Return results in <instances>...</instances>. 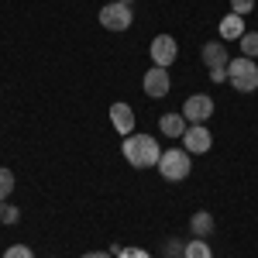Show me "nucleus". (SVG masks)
<instances>
[{
	"label": "nucleus",
	"mask_w": 258,
	"mask_h": 258,
	"mask_svg": "<svg viewBox=\"0 0 258 258\" xmlns=\"http://www.w3.org/2000/svg\"><path fill=\"white\" fill-rule=\"evenodd\" d=\"M120 152H124V159L131 162L135 169H152L162 159V148L152 135H127L124 145H120Z\"/></svg>",
	"instance_id": "1"
},
{
	"label": "nucleus",
	"mask_w": 258,
	"mask_h": 258,
	"mask_svg": "<svg viewBox=\"0 0 258 258\" xmlns=\"http://www.w3.org/2000/svg\"><path fill=\"white\" fill-rule=\"evenodd\" d=\"M227 80H231V86L238 90V93H255L258 90V66L255 59H231L227 62Z\"/></svg>",
	"instance_id": "2"
},
{
	"label": "nucleus",
	"mask_w": 258,
	"mask_h": 258,
	"mask_svg": "<svg viewBox=\"0 0 258 258\" xmlns=\"http://www.w3.org/2000/svg\"><path fill=\"white\" fill-rule=\"evenodd\" d=\"M189 169H193V159H189V152H186V148H169V152H162L159 172L169 179V182L186 179V176H189Z\"/></svg>",
	"instance_id": "3"
},
{
	"label": "nucleus",
	"mask_w": 258,
	"mask_h": 258,
	"mask_svg": "<svg viewBox=\"0 0 258 258\" xmlns=\"http://www.w3.org/2000/svg\"><path fill=\"white\" fill-rule=\"evenodd\" d=\"M100 24H103L107 31H127V28L135 24V14H131L127 4L114 0V4H107V7L100 11Z\"/></svg>",
	"instance_id": "4"
},
{
	"label": "nucleus",
	"mask_w": 258,
	"mask_h": 258,
	"mask_svg": "<svg viewBox=\"0 0 258 258\" xmlns=\"http://www.w3.org/2000/svg\"><path fill=\"white\" fill-rule=\"evenodd\" d=\"M182 148L189 155H207L214 148V135L207 131V124H189L186 135H182Z\"/></svg>",
	"instance_id": "5"
},
{
	"label": "nucleus",
	"mask_w": 258,
	"mask_h": 258,
	"mask_svg": "<svg viewBox=\"0 0 258 258\" xmlns=\"http://www.w3.org/2000/svg\"><path fill=\"white\" fill-rule=\"evenodd\" d=\"M210 114H214V100L207 97V93H193L182 103V117L189 120V124H207Z\"/></svg>",
	"instance_id": "6"
},
{
	"label": "nucleus",
	"mask_w": 258,
	"mask_h": 258,
	"mask_svg": "<svg viewBox=\"0 0 258 258\" xmlns=\"http://www.w3.org/2000/svg\"><path fill=\"white\" fill-rule=\"evenodd\" d=\"M152 62L155 66H162V69H169L172 62H176V55H179V45H176V38L172 35H159V38L152 41Z\"/></svg>",
	"instance_id": "7"
},
{
	"label": "nucleus",
	"mask_w": 258,
	"mask_h": 258,
	"mask_svg": "<svg viewBox=\"0 0 258 258\" xmlns=\"http://www.w3.org/2000/svg\"><path fill=\"white\" fill-rule=\"evenodd\" d=\"M141 86H145V93H148V97H155V100L165 97V93H169V86H172V83H169V69H162V66H152V69L145 73Z\"/></svg>",
	"instance_id": "8"
},
{
	"label": "nucleus",
	"mask_w": 258,
	"mask_h": 258,
	"mask_svg": "<svg viewBox=\"0 0 258 258\" xmlns=\"http://www.w3.org/2000/svg\"><path fill=\"white\" fill-rule=\"evenodd\" d=\"M110 124H114V131L120 138L135 135V110L127 103H110Z\"/></svg>",
	"instance_id": "9"
},
{
	"label": "nucleus",
	"mask_w": 258,
	"mask_h": 258,
	"mask_svg": "<svg viewBox=\"0 0 258 258\" xmlns=\"http://www.w3.org/2000/svg\"><path fill=\"white\" fill-rule=\"evenodd\" d=\"M200 55H203V66H207V69H220V66H227V62H231V52H227L220 41H207Z\"/></svg>",
	"instance_id": "10"
},
{
	"label": "nucleus",
	"mask_w": 258,
	"mask_h": 258,
	"mask_svg": "<svg viewBox=\"0 0 258 258\" xmlns=\"http://www.w3.org/2000/svg\"><path fill=\"white\" fill-rule=\"evenodd\" d=\"M159 131L165 138H182V135H186V117H182V114H162Z\"/></svg>",
	"instance_id": "11"
},
{
	"label": "nucleus",
	"mask_w": 258,
	"mask_h": 258,
	"mask_svg": "<svg viewBox=\"0 0 258 258\" xmlns=\"http://www.w3.org/2000/svg\"><path fill=\"white\" fill-rule=\"evenodd\" d=\"M241 35H244V18L231 11L227 18L220 21V38H227V41H241Z\"/></svg>",
	"instance_id": "12"
},
{
	"label": "nucleus",
	"mask_w": 258,
	"mask_h": 258,
	"mask_svg": "<svg viewBox=\"0 0 258 258\" xmlns=\"http://www.w3.org/2000/svg\"><path fill=\"white\" fill-rule=\"evenodd\" d=\"M189 227H193V234H197V238L207 241V234L214 231V217H210L207 210H197V214H193V220H189Z\"/></svg>",
	"instance_id": "13"
},
{
	"label": "nucleus",
	"mask_w": 258,
	"mask_h": 258,
	"mask_svg": "<svg viewBox=\"0 0 258 258\" xmlns=\"http://www.w3.org/2000/svg\"><path fill=\"white\" fill-rule=\"evenodd\" d=\"M182 258H214V251H210V244H207L203 238H193V241H186Z\"/></svg>",
	"instance_id": "14"
},
{
	"label": "nucleus",
	"mask_w": 258,
	"mask_h": 258,
	"mask_svg": "<svg viewBox=\"0 0 258 258\" xmlns=\"http://www.w3.org/2000/svg\"><path fill=\"white\" fill-rule=\"evenodd\" d=\"M110 255H114V258H152L145 248H138V244H124V248H120V241L110 248Z\"/></svg>",
	"instance_id": "15"
},
{
	"label": "nucleus",
	"mask_w": 258,
	"mask_h": 258,
	"mask_svg": "<svg viewBox=\"0 0 258 258\" xmlns=\"http://www.w3.org/2000/svg\"><path fill=\"white\" fill-rule=\"evenodd\" d=\"M241 52H244V59H258V31L241 35Z\"/></svg>",
	"instance_id": "16"
},
{
	"label": "nucleus",
	"mask_w": 258,
	"mask_h": 258,
	"mask_svg": "<svg viewBox=\"0 0 258 258\" xmlns=\"http://www.w3.org/2000/svg\"><path fill=\"white\" fill-rule=\"evenodd\" d=\"M11 189H14V172L11 169H0V203L11 197Z\"/></svg>",
	"instance_id": "17"
},
{
	"label": "nucleus",
	"mask_w": 258,
	"mask_h": 258,
	"mask_svg": "<svg viewBox=\"0 0 258 258\" xmlns=\"http://www.w3.org/2000/svg\"><path fill=\"white\" fill-rule=\"evenodd\" d=\"M18 207H7V203H0V224H18Z\"/></svg>",
	"instance_id": "18"
},
{
	"label": "nucleus",
	"mask_w": 258,
	"mask_h": 258,
	"mask_svg": "<svg viewBox=\"0 0 258 258\" xmlns=\"http://www.w3.org/2000/svg\"><path fill=\"white\" fill-rule=\"evenodd\" d=\"M4 258H35V255H31V248H28V244H14V248H7V251H4Z\"/></svg>",
	"instance_id": "19"
},
{
	"label": "nucleus",
	"mask_w": 258,
	"mask_h": 258,
	"mask_svg": "<svg viewBox=\"0 0 258 258\" xmlns=\"http://www.w3.org/2000/svg\"><path fill=\"white\" fill-rule=\"evenodd\" d=\"M251 7H255V0H231V11H234V14H241V18H244Z\"/></svg>",
	"instance_id": "20"
},
{
	"label": "nucleus",
	"mask_w": 258,
	"mask_h": 258,
	"mask_svg": "<svg viewBox=\"0 0 258 258\" xmlns=\"http://www.w3.org/2000/svg\"><path fill=\"white\" fill-rule=\"evenodd\" d=\"M210 80H214V83H224V80H227V66H220V69H210Z\"/></svg>",
	"instance_id": "21"
},
{
	"label": "nucleus",
	"mask_w": 258,
	"mask_h": 258,
	"mask_svg": "<svg viewBox=\"0 0 258 258\" xmlns=\"http://www.w3.org/2000/svg\"><path fill=\"white\" fill-rule=\"evenodd\" d=\"M182 248H186V244H179V241H176V244H165V255H169V258H172V255H182Z\"/></svg>",
	"instance_id": "22"
},
{
	"label": "nucleus",
	"mask_w": 258,
	"mask_h": 258,
	"mask_svg": "<svg viewBox=\"0 0 258 258\" xmlns=\"http://www.w3.org/2000/svg\"><path fill=\"white\" fill-rule=\"evenodd\" d=\"M83 258H114V255H110V251H86Z\"/></svg>",
	"instance_id": "23"
},
{
	"label": "nucleus",
	"mask_w": 258,
	"mask_h": 258,
	"mask_svg": "<svg viewBox=\"0 0 258 258\" xmlns=\"http://www.w3.org/2000/svg\"><path fill=\"white\" fill-rule=\"evenodd\" d=\"M120 4H131V0H120Z\"/></svg>",
	"instance_id": "24"
}]
</instances>
